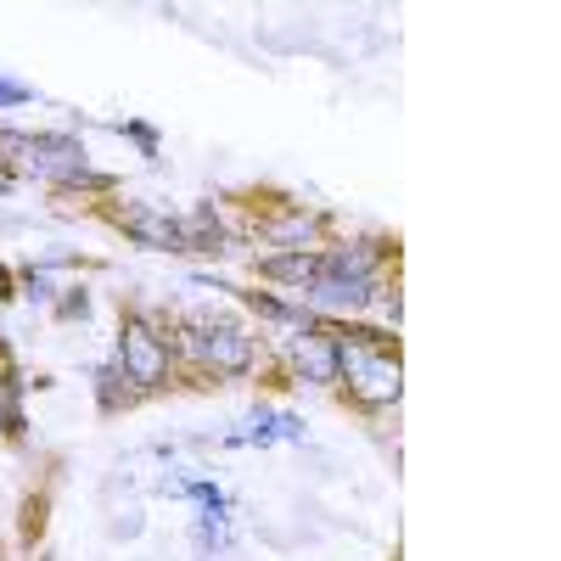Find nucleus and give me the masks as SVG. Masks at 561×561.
Here are the masks:
<instances>
[{"mask_svg": "<svg viewBox=\"0 0 561 561\" xmlns=\"http://www.w3.org/2000/svg\"><path fill=\"white\" fill-rule=\"evenodd\" d=\"M343 370L365 404H388L399 399V359H377V354H348L343 348Z\"/></svg>", "mask_w": 561, "mask_h": 561, "instance_id": "nucleus-3", "label": "nucleus"}, {"mask_svg": "<svg viewBox=\"0 0 561 561\" xmlns=\"http://www.w3.org/2000/svg\"><path fill=\"white\" fill-rule=\"evenodd\" d=\"M293 359H298V370H304L309 382H337L343 377V348H337V337H325V332L298 337L293 343Z\"/></svg>", "mask_w": 561, "mask_h": 561, "instance_id": "nucleus-4", "label": "nucleus"}, {"mask_svg": "<svg viewBox=\"0 0 561 561\" xmlns=\"http://www.w3.org/2000/svg\"><path fill=\"white\" fill-rule=\"evenodd\" d=\"M185 343H192V354L203 365L225 370V377H242V370L253 365V337H242L237 325H192Z\"/></svg>", "mask_w": 561, "mask_h": 561, "instance_id": "nucleus-1", "label": "nucleus"}, {"mask_svg": "<svg viewBox=\"0 0 561 561\" xmlns=\"http://www.w3.org/2000/svg\"><path fill=\"white\" fill-rule=\"evenodd\" d=\"M118 359H124V377H129V382H140V388H158V382L169 377V348H163V337H152L140 320H129V325H124Z\"/></svg>", "mask_w": 561, "mask_h": 561, "instance_id": "nucleus-2", "label": "nucleus"}, {"mask_svg": "<svg viewBox=\"0 0 561 561\" xmlns=\"http://www.w3.org/2000/svg\"><path fill=\"white\" fill-rule=\"evenodd\" d=\"M118 219H124L129 237H140L147 248H180V225H174V219H158V214H147V208H124Z\"/></svg>", "mask_w": 561, "mask_h": 561, "instance_id": "nucleus-6", "label": "nucleus"}, {"mask_svg": "<svg viewBox=\"0 0 561 561\" xmlns=\"http://www.w3.org/2000/svg\"><path fill=\"white\" fill-rule=\"evenodd\" d=\"M12 102H23V90L18 84H0V107H12Z\"/></svg>", "mask_w": 561, "mask_h": 561, "instance_id": "nucleus-9", "label": "nucleus"}, {"mask_svg": "<svg viewBox=\"0 0 561 561\" xmlns=\"http://www.w3.org/2000/svg\"><path fill=\"white\" fill-rule=\"evenodd\" d=\"M270 280H298V287H309V280L320 275V259L314 253H287V259H264L259 264Z\"/></svg>", "mask_w": 561, "mask_h": 561, "instance_id": "nucleus-7", "label": "nucleus"}, {"mask_svg": "<svg viewBox=\"0 0 561 561\" xmlns=\"http://www.w3.org/2000/svg\"><path fill=\"white\" fill-rule=\"evenodd\" d=\"M180 248H219V225H214L208 208H197L192 219L180 225Z\"/></svg>", "mask_w": 561, "mask_h": 561, "instance_id": "nucleus-8", "label": "nucleus"}, {"mask_svg": "<svg viewBox=\"0 0 561 561\" xmlns=\"http://www.w3.org/2000/svg\"><path fill=\"white\" fill-rule=\"evenodd\" d=\"M309 298H314V304H332V309H359V304H370V280L320 270V275L309 280Z\"/></svg>", "mask_w": 561, "mask_h": 561, "instance_id": "nucleus-5", "label": "nucleus"}]
</instances>
